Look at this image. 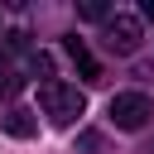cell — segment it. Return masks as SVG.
<instances>
[{"label":"cell","mask_w":154,"mask_h":154,"mask_svg":"<svg viewBox=\"0 0 154 154\" xmlns=\"http://www.w3.org/2000/svg\"><path fill=\"white\" fill-rule=\"evenodd\" d=\"M0 91H5V96H10V91H19V77H14V72H5V63H0Z\"/></svg>","instance_id":"obj_8"},{"label":"cell","mask_w":154,"mask_h":154,"mask_svg":"<svg viewBox=\"0 0 154 154\" xmlns=\"http://www.w3.org/2000/svg\"><path fill=\"white\" fill-rule=\"evenodd\" d=\"M106 48L111 53H135L140 48V19L135 14H111L106 19Z\"/></svg>","instance_id":"obj_3"},{"label":"cell","mask_w":154,"mask_h":154,"mask_svg":"<svg viewBox=\"0 0 154 154\" xmlns=\"http://www.w3.org/2000/svg\"><path fill=\"white\" fill-rule=\"evenodd\" d=\"M82 19H106V5H101V0H87V5H82Z\"/></svg>","instance_id":"obj_7"},{"label":"cell","mask_w":154,"mask_h":154,"mask_svg":"<svg viewBox=\"0 0 154 154\" xmlns=\"http://www.w3.org/2000/svg\"><path fill=\"white\" fill-rule=\"evenodd\" d=\"M38 106H43V116H48L53 125H72V120L87 111V96H82L77 87H67V82H43V87H38Z\"/></svg>","instance_id":"obj_1"},{"label":"cell","mask_w":154,"mask_h":154,"mask_svg":"<svg viewBox=\"0 0 154 154\" xmlns=\"http://www.w3.org/2000/svg\"><path fill=\"white\" fill-rule=\"evenodd\" d=\"M63 48H67V58H72V63L82 67V77H87V82H101V63H96V58L87 53V43H82V38H67Z\"/></svg>","instance_id":"obj_5"},{"label":"cell","mask_w":154,"mask_h":154,"mask_svg":"<svg viewBox=\"0 0 154 154\" xmlns=\"http://www.w3.org/2000/svg\"><path fill=\"white\" fill-rule=\"evenodd\" d=\"M144 19H154V0H144Z\"/></svg>","instance_id":"obj_10"},{"label":"cell","mask_w":154,"mask_h":154,"mask_svg":"<svg viewBox=\"0 0 154 154\" xmlns=\"http://www.w3.org/2000/svg\"><path fill=\"white\" fill-rule=\"evenodd\" d=\"M29 67H34L38 77H48V82H53V58H48V53H34V58H29Z\"/></svg>","instance_id":"obj_6"},{"label":"cell","mask_w":154,"mask_h":154,"mask_svg":"<svg viewBox=\"0 0 154 154\" xmlns=\"http://www.w3.org/2000/svg\"><path fill=\"white\" fill-rule=\"evenodd\" d=\"M77 144H82V149H101V135H96V130H87V135H82Z\"/></svg>","instance_id":"obj_9"},{"label":"cell","mask_w":154,"mask_h":154,"mask_svg":"<svg viewBox=\"0 0 154 154\" xmlns=\"http://www.w3.org/2000/svg\"><path fill=\"white\" fill-rule=\"evenodd\" d=\"M149 116H154V101L144 91H116L111 96V125L116 130H140Z\"/></svg>","instance_id":"obj_2"},{"label":"cell","mask_w":154,"mask_h":154,"mask_svg":"<svg viewBox=\"0 0 154 154\" xmlns=\"http://www.w3.org/2000/svg\"><path fill=\"white\" fill-rule=\"evenodd\" d=\"M0 130H5V135H14V140H29V135H38V120H34V111L14 106V111H5V116H0Z\"/></svg>","instance_id":"obj_4"}]
</instances>
